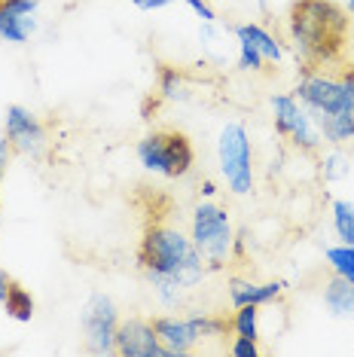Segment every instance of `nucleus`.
Instances as JSON below:
<instances>
[{
	"instance_id": "1",
	"label": "nucleus",
	"mask_w": 354,
	"mask_h": 357,
	"mask_svg": "<svg viewBox=\"0 0 354 357\" xmlns=\"http://www.w3.org/2000/svg\"><path fill=\"white\" fill-rule=\"evenodd\" d=\"M138 269L165 305H180L183 296L208 275V266L192 238L165 220L144 226L138 241Z\"/></svg>"
},
{
	"instance_id": "2",
	"label": "nucleus",
	"mask_w": 354,
	"mask_h": 357,
	"mask_svg": "<svg viewBox=\"0 0 354 357\" xmlns=\"http://www.w3.org/2000/svg\"><path fill=\"white\" fill-rule=\"evenodd\" d=\"M348 10L333 0H293L287 10V37L305 68H330L348 43Z\"/></svg>"
},
{
	"instance_id": "3",
	"label": "nucleus",
	"mask_w": 354,
	"mask_h": 357,
	"mask_svg": "<svg viewBox=\"0 0 354 357\" xmlns=\"http://www.w3.org/2000/svg\"><path fill=\"white\" fill-rule=\"evenodd\" d=\"M190 238L202 254L208 269H223L232 259V248H236V229H232L229 211L217 202H199L192 208Z\"/></svg>"
},
{
	"instance_id": "4",
	"label": "nucleus",
	"mask_w": 354,
	"mask_h": 357,
	"mask_svg": "<svg viewBox=\"0 0 354 357\" xmlns=\"http://www.w3.org/2000/svg\"><path fill=\"white\" fill-rule=\"evenodd\" d=\"M138 162L153 174L177 181V177L190 174L192 162H196V150L183 132L159 128V132H150L138 141Z\"/></svg>"
},
{
	"instance_id": "5",
	"label": "nucleus",
	"mask_w": 354,
	"mask_h": 357,
	"mask_svg": "<svg viewBox=\"0 0 354 357\" xmlns=\"http://www.w3.org/2000/svg\"><path fill=\"white\" fill-rule=\"evenodd\" d=\"M217 162L226 181V190L236 196H247L254 190V147L251 135L241 123H226L217 137Z\"/></svg>"
},
{
	"instance_id": "6",
	"label": "nucleus",
	"mask_w": 354,
	"mask_h": 357,
	"mask_svg": "<svg viewBox=\"0 0 354 357\" xmlns=\"http://www.w3.org/2000/svg\"><path fill=\"white\" fill-rule=\"evenodd\" d=\"M269 104H272V119H275V132L284 137V141H291L300 153H318L321 150L324 135H321L318 123L311 119V113L302 107L293 92L272 95Z\"/></svg>"
},
{
	"instance_id": "7",
	"label": "nucleus",
	"mask_w": 354,
	"mask_h": 357,
	"mask_svg": "<svg viewBox=\"0 0 354 357\" xmlns=\"http://www.w3.org/2000/svg\"><path fill=\"white\" fill-rule=\"evenodd\" d=\"M293 95L300 98V104L311 113V119L321 126L324 119H330L336 110L342 107V79L339 74L327 68H305V74L300 77Z\"/></svg>"
},
{
	"instance_id": "8",
	"label": "nucleus",
	"mask_w": 354,
	"mask_h": 357,
	"mask_svg": "<svg viewBox=\"0 0 354 357\" xmlns=\"http://www.w3.org/2000/svg\"><path fill=\"white\" fill-rule=\"evenodd\" d=\"M83 336L92 354H114L116 351V330H119V308L110 296L92 294L83 305Z\"/></svg>"
},
{
	"instance_id": "9",
	"label": "nucleus",
	"mask_w": 354,
	"mask_h": 357,
	"mask_svg": "<svg viewBox=\"0 0 354 357\" xmlns=\"http://www.w3.org/2000/svg\"><path fill=\"white\" fill-rule=\"evenodd\" d=\"M3 135L10 137L13 150L22 156H40L46 150V128L37 119L34 110L22 107V104H10L3 119Z\"/></svg>"
},
{
	"instance_id": "10",
	"label": "nucleus",
	"mask_w": 354,
	"mask_h": 357,
	"mask_svg": "<svg viewBox=\"0 0 354 357\" xmlns=\"http://www.w3.org/2000/svg\"><path fill=\"white\" fill-rule=\"evenodd\" d=\"M336 74L342 79V107L318 128L330 147H345L348 141H354V64H345Z\"/></svg>"
},
{
	"instance_id": "11",
	"label": "nucleus",
	"mask_w": 354,
	"mask_h": 357,
	"mask_svg": "<svg viewBox=\"0 0 354 357\" xmlns=\"http://www.w3.org/2000/svg\"><path fill=\"white\" fill-rule=\"evenodd\" d=\"M116 354L123 357H168L165 345L159 342L156 327L147 318L119 321L116 330Z\"/></svg>"
},
{
	"instance_id": "12",
	"label": "nucleus",
	"mask_w": 354,
	"mask_h": 357,
	"mask_svg": "<svg viewBox=\"0 0 354 357\" xmlns=\"http://www.w3.org/2000/svg\"><path fill=\"white\" fill-rule=\"evenodd\" d=\"M40 0H0V40L6 43H28L37 31Z\"/></svg>"
},
{
	"instance_id": "13",
	"label": "nucleus",
	"mask_w": 354,
	"mask_h": 357,
	"mask_svg": "<svg viewBox=\"0 0 354 357\" xmlns=\"http://www.w3.org/2000/svg\"><path fill=\"white\" fill-rule=\"evenodd\" d=\"M153 327H156V336H159V342L165 345L168 357L190 354L192 348L202 342L192 314H187V318H177V314H159V318H153Z\"/></svg>"
},
{
	"instance_id": "14",
	"label": "nucleus",
	"mask_w": 354,
	"mask_h": 357,
	"mask_svg": "<svg viewBox=\"0 0 354 357\" xmlns=\"http://www.w3.org/2000/svg\"><path fill=\"white\" fill-rule=\"evenodd\" d=\"M287 284L284 281H247V278H229V299L232 305H269L272 299L281 296Z\"/></svg>"
},
{
	"instance_id": "15",
	"label": "nucleus",
	"mask_w": 354,
	"mask_h": 357,
	"mask_svg": "<svg viewBox=\"0 0 354 357\" xmlns=\"http://www.w3.org/2000/svg\"><path fill=\"white\" fill-rule=\"evenodd\" d=\"M324 308L333 318L342 321H354V281L333 275L324 287Z\"/></svg>"
},
{
	"instance_id": "16",
	"label": "nucleus",
	"mask_w": 354,
	"mask_h": 357,
	"mask_svg": "<svg viewBox=\"0 0 354 357\" xmlns=\"http://www.w3.org/2000/svg\"><path fill=\"white\" fill-rule=\"evenodd\" d=\"M236 40H247V43H251L266 61H275V64L284 61V46H281L275 40V34H269L263 25H254V22L251 25H238L236 28Z\"/></svg>"
},
{
	"instance_id": "17",
	"label": "nucleus",
	"mask_w": 354,
	"mask_h": 357,
	"mask_svg": "<svg viewBox=\"0 0 354 357\" xmlns=\"http://www.w3.org/2000/svg\"><path fill=\"white\" fill-rule=\"evenodd\" d=\"M3 308H6V314H10L13 321L28 324L31 318H34V296H31L22 284L13 281L10 294H6V299H3Z\"/></svg>"
},
{
	"instance_id": "18",
	"label": "nucleus",
	"mask_w": 354,
	"mask_h": 357,
	"mask_svg": "<svg viewBox=\"0 0 354 357\" xmlns=\"http://www.w3.org/2000/svg\"><path fill=\"white\" fill-rule=\"evenodd\" d=\"M333 232L342 245H354V202L348 199L333 202Z\"/></svg>"
},
{
	"instance_id": "19",
	"label": "nucleus",
	"mask_w": 354,
	"mask_h": 357,
	"mask_svg": "<svg viewBox=\"0 0 354 357\" xmlns=\"http://www.w3.org/2000/svg\"><path fill=\"white\" fill-rule=\"evenodd\" d=\"M229 327L236 336L260 339V305H236V314L229 318Z\"/></svg>"
},
{
	"instance_id": "20",
	"label": "nucleus",
	"mask_w": 354,
	"mask_h": 357,
	"mask_svg": "<svg viewBox=\"0 0 354 357\" xmlns=\"http://www.w3.org/2000/svg\"><path fill=\"white\" fill-rule=\"evenodd\" d=\"M159 95L165 101H183L187 98V83H183V74L171 64H162L159 68Z\"/></svg>"
},
{
	"instance_id": "21",
	"label": "nucleus",
	"mask_w": 354,
	"mask_h": 357,
	"mask_svg": "<svg viewBox=\"0 0 354 357\" xmlns=\"http://www.w3.org/2000/svg\"><path fill=\"white\" fill-rule=\"evenodd\" d=\"M324 259L327 266L333 269V275H342V278L354 281V245H333L324 250Z\"/></svg>"
},
{
	"instance_id": "22",
	"label": "nucleus",
	"mask_w": 354,
	"mask_h": 357,
	"mask_svg": "<svg viewBox=\"0 0 354 357\" xmlns=\"http://www.w3.org/2000/svg\"><path fill=\"white\" fill-rule=\"evenodd\" d=\"M192 321H196L199 336H202V339H220V336H226V330H229V321L220 318V314L192 312Z\"/></svg>"
},
{
	"instance_id": "23",
	"label": "nucleus",
	"mask_w": 354,
	"mask_h": 357,
	"mask_svg": "<svg viewBox=\"0 0 354 357\" xmlns=\"http://www.w3.org/2000/svg\"><path fill=\"white\" fill-rule=\"evenodd\" d=\"M238 68L241 70H251V74H260V70H266V59L254 50L251 43H247V40H238Z\"/></svg>"
},
{
	"instance_id": "24",
	"label": "nucleus",
	"mask_w": 354,
	"mask_h": 357,
	"mask_svg": "<svg viewBox=\"0 0 354 357\" xmlns=\"http://www.w3.org/2000/svg\"><path fill=\"white\" fill-rule=\"evenodd\" d=\"M345 172H348V159L342 156L339 147H333V153L324 159V177L327 181H336V177H342Z\"/></svg>"
},
{
	"instance_id": "25",
	"label": "nucleus",
	"mask_w": 354,
	"mask_h": 357,
	"mask_svg": "<svg viewBox=\"0 0 354 357\" xmlns=\"http://www.w3.org/2000/svg\"><path fill=\"white\" fill-rule=\"evenodd\" d=\"M229 351L236 357H256L260 354V345H256V339H247V336H236L229 345Z\"/></svg>"
},
{
	"instance_id": "26",
	"label": "nucleus",
	"mask_w": 354,
	"mask_h": 357,
	"mask_svg": "<svg viewBox=\"0 0 354 357\" xmlns=\"http://www.w3.org/2000/svg\"><path fill=\"white\" fill-rule=\"evenodd\" d=\"M187 6L199 15V19H202V25H214V22H217V13L211 10V3H208V0H187Z\"/></svg>"
},
{
	"instance_id": "27",
	"label": "nucleus",
	"mask_w": 354,
	"mask_h": 357,
	"mask_svg": "<svg viewBox=\"0 0 354 357\" xmlns=\"http://www.w3.org/2000/svg\"><path fill=\"white\" fill-rule=\"evenodd\" d=\"M13 144H10V137H0V183H3V174H6V168H10V159H13Z\"/></svg>"
},
{
	"instance_id": "28",
	"label": "nucleus",
	"mask_w": 354,
	"mask_h": 357,
	"mask_svg": "<svg viewBox=\"0 0 354 357\" xmlns=\"http://www.w3.org/2000/svg\"><path fill=\"white\" fill-rule=\"evenodd\" d=\"M138 10H162V6L168 3H174V0H132Z\"/></svg>"
},
{
	"instance_id": "29",
	"label": "nucleus",
	"mask_w": 354,
	"mask_h": 357,
	"mask_svg": "<svg viewBox=\"0 0 354 357\" xmlns=\"http://www.w3.org/2000/svg\"><path fill=\"white\" fill-rule=\"evenodd\" d=\"M10 287H13V278H10V275H6L3 269H0V303L6 299V294H10Z\"/></svg>"
},
{
	"instance_id": "30",
	"label": "nucleus",
	"mask_w": 354,
	"mask_h": 357,
	"mask_svg": "<svg viewBox=\"0 0 354 357\" xmlns=\"http://www.w3.org/2000/svg\"><path fill=\"white\" fill-rule=\"evenodd\" d=\"M345 10H348V13L354 15V0H345Z\"/></svg>"
}]
</instances>
